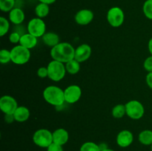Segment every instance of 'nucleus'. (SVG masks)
<instances>
[{"label": "nucleus", "instance_id": "obj_1", "mask_svg": "<svg viewBox=\"0 0 152 151\" xmlns=\"http://www.w3.org/2000/svg\"><path fill=\"white\" fill-rule=\"evenodd\" d=\"M75 48L68 42H59L50 49V55L53 60L58 61L62 63H67L74 59Z\"/></svg>", "mask_w": 152, "mask_h": 151}, {"label": "nucleus", "instance_id": "obj_2", "mask_svg": "<svg viewBox=\"0 0 152 151\" xmlns=\"http://www.w3.org/2000/svg\"><path fill=\"white\" fill-rule=\"evenodd\" d=\"M42 96L47 103L56 107H62L65 102L64 90L58 86L50 85L46 87L43 90Z\"/></svg>", "mask_w": 152, "mask_h": 151}, {"label": "nucleus", "instance_id": "obj_3", "mask_svg": "<svg viewBox=\"0 0 152 151\" xmlns=\"http://www.w3.org/2000/svg\"><path fill=\"white\" fill-rule=\"evenodd\" d=\"M48 78L53 81H59L63 79L66 74L65 65L56 60H52L47 66Z\"/></svg>", "mask_w": 152, "mask_h": 151}, {"label": "nucleus", "instance_id": "obj_4", "mask_svg": "<svg viewBox=\"0 0 152 151\" xmlns=\"http://www.w3.org/2000/svg\"><path fill=\"white\" fill-rule=\"evenodd\" d=\"M32 139L37 146L47 149L53 143V133L45 128L39 129L34 132Z\"/></svg>", "mask_w": 152, "mask_h": 151}, {"label": "nucleus", "instance_id": "obj_5", "mask_svg": "<svg viewBox=\"0 0 152 151\" xmlns=\"http://www.w3.org/2000/svg\"><path fill=\"white\" fill-rule=\"evenodd\" d=\"M11 62L17 65H23L28 63L31 59V51L23 46L18 44L10 50Z\"/></svg>", "mask_w": 152, "mask_h": 151}, {"label": "nucleus", "instance_id": "obj_6", "mask_svg": "<svg viewBox=\"0 0 152 151\" xmlns=\"http://www.w3.org/2000/svg\"><path fill=\"white\" fill-rule=\"evenodd\" d=\"M126 115L133 120H139L143 117L145 108L142 104L137 100H131L126 104Z\"/></svg>", "mask_w": 152, "mask_h": 151}, {"label": "nucleus", "instance_id": "obj_7", "mask_svg": "<svg viewBox=\"0 0 152 151\" xmlns=\"http://www.w3.org/2000/svg\"><path fill=\"white\" fill-rule=\"evenodd\" d=\"M28 33L34 36L37 38L42 37L46 33V25L42 19L36 17L28 22L27 25Z\"/></svg>", "mask_w": 152, "mask_h": 151}, {"label": "nucleus", "instance_id": "obj_8", "mask_svg": "<svg viewBox=\"0 0 152 151\" xmlns=\"http://www.w3.org/2000/svg\"><path fill=\"white\" fill-rule=\"evenodd\" d=\"M107 21L113 28H119L125 21V13L119 7H113L107 13Z\"/></svg>", "mask_w": 152, "mask_h": 151}, {"label": "nucleus", "instance_id": "obj_9", "mask_svg": "<svg viewBox=\"0 0 152 151\" xmlns=\"http://www.w3.org/2000/svg\"><path fill=\"white\" fill-rule=\"evenodd\" d=\"M65 101L68 104H75L78 102L82 96L81 87L77 84L68 86L64 90Z\"/></svg>", "mask_w": 152, "mask_h": 151}, {"label": "nucleus", "instance_id": "obj_10", "mask_svg": "<svg viewBox=\"0 0 152 151\" xmlns=\"http://www.w3.org/2000/svg\"><path fill=\"white\" fill-rule=\"evenodd\" d=\"M18 107L17 102L13 96L4 95L0 99V110L4 115L13 114Z\"/></svg>", "mask_w": 152, "mask_h": 151}, {"label": "nucleus", "instance_id": "obj_11", "mask_svg": "<svg viewBox=\"0 0 152 151\" xmlns=\"http://www.w3.org/2000/svg\"><path fill=\"white\" fill-rule=\"evenodd\" d=\"M94 14L93 11L89 9H82L79 10L74 16L76 23L80 25H88L93 21Z\"/></svg>", "mask_w": 152, "mask_h": 151}, {"label": "nucleus", "instance_id": "obj_12", "mask_svg": "<svg viewBox=\"0 0 152 151\" xmlns=\"http://www.w3.org/2000/svg\"><path fill=\"white\" fill-rule=\"evenodd\" d=\"M92 49L88 44H82L75 48L74 59L78 61L80 63L86 62L88 60L91 56Z\"/></svg>", "mask_w": 152, "mask_h": 151}, {"label": "nucleus", "instance_id": "obj_13", "mask_svg": "<svg viewBox=\"0 0 152 151\" xmlns=\"http://www.w3.org/2000/svg\"><path fill=\"white\" fill-rule=\"evenodd\" d=\"M134 142V135L130 130H123L119 132L116 138L117 145L122 148H126L130 146Z\"/></svg>", "mask_w": 152, "mask_h": 151}, {"label": "nucleus", "instance_id": "obj_14", "mask_svg": "<svg viewBox=\"0 0 152 151\" xmlns=\"http://www.w3.org/2000/svg\"><path fill=\"white\" fill-rule=\"evenodd\" d=\"M9 21L15 25H22L25 21V15L23 10L19 7H14L9 12Z\"/></svg>", "mask_w": 152, "mask_h": 151}, {"label": "nucleus", "instance_id": "obj_15", "mask_svg": "<svg viewBox=\"0 0 152 151\" xmlns=\"http://www.w3.org/2000/svg\"><path fill=\"white\" fill-rule=\"evenodd\" d=\"M69 139V133L65 129L58 128L53 132V142L64 146Z\"/></svg>", "mask_w": 152, "mask_h": 151}, {"label": "nucleus", "instance_id": "obj_16", "mask_svg": "<svg viewBox=\"0 0 152 151\" xmlns=\"http://www.w3.org/2000/svg\"><path fill=\"white\" fill-rule=\"evenodd\" d=\"M37 38H38L35 37L34 36L27 33L21 36L19 44L23 46L24 47L28 49V50H31V49L34 48L37 45V43H38Z\"/></svg>", "mask_w": 152, "mask_h": 151}, {"label": "nucleus", "instance_id": "obj_17", "mask_svg": "<svg viewBox=\"0 0 152 151\" xmlns=\"http://www.w3.org/2000/svg\"><path fill=\"white\" fill-rule=\"evenodd\" d=\"M15 121L17 122H25L29 119L31 112L28 107L25 106H19L13 114Z\"/></svg>", "mask_w": 152, "mask_h": 151}, {"label": "nucleus", "instance_id": "obj_18", "mask_svg": "<svg viewBox=\"0 0 152 151\" xmlns=\"http://www.w3.org/2000/svg\"><path fill=\"white\" fill-rule=\"evenodd\" d=\"M42 39L43 43L46 46L51 47V48L60 42L58 34L53 32H46L42 37Z\"/></svg>", "mask_w": 152, "mask_h": 151}, {"label": "nucleus", "instance_id": "obj_19", "mask_svg": "<svg viewBox=\"0 0 152 151\" xmlns=\"http://www.w3.org/2000/svg\"><path fill=\"white\" fill-rule=\"evenodd\" d=\"M138 140L140 143L145 146H151L152 144V130H144L139 133Z\"/></svg>", "mask_w": 152, "mask_h": 151}, {"label": "nucleus", "instance_id": "obj_20", "mask_svg": "<svg viewBox=\"0 0 152 151\" xmlns=\"http://www.w3.org/2000/svg\"><path fill=\"white\" fill-rule=\"evenodd\" d=\"M50 12V7L49 4H45V3H41L37 4L35 7V13L37 16L40 19H43L48 16Z\"/></svg>", "mask_w": 152, "mask_h": 151}, {"label": "nucleus", "instance_id": "obj_21", "mask_svg": "<svg viewBox=\"0 0 152 151\" xmlns=\"http://www.w3.org/2000/svg\"><path fill=\"white\" fill-rule=\"evenodd\" d=\"M67 73L71 75H75L78 73L80 70V63L75 59L69 61L65 64Z\"/></svg>", "mask_w": 152, "mask_h": 151}, {"label": "nucleus", "instance_id": "obj_22", "mask_svg": "<svg viewBox=\"0 0 152 151\" xmlns=\"http://www.w3.org/2000/svg\"><path fill=\"white\" fill-rule=\"evenodd\" d=\"M113 117L115 118H122L125 115H126V105L123 104H119L115 105L113 107L111 111Z\"/></svg>", "mask_w": 152, "mask_h": 151}, {"label": "nucleus", "instance_id": "obj_23", "mask_svg": "<svg viewBox=\"0 0 152 151\" xmlns=\"http://www.w3.org/2000/svg\"><path fill=\"white\" fill-rule=\"evenodd\" d=\"M16 0H0V10L4 13L10 12L15 7Z\"/></svg>", "mask_w": 152, "mask_h": 151}, {"label": "nucleus", "instance_id": "obj_24", "mask_svg": "<svg viewBox=\"0 0 152 151\" xmlns=\"http://www.w3.org/2000/svg\"><path fill=\"white\" fill-rule=\"evenodd\" d=\"M10 29V21L4 16L0 17V36L3 37L8 33Z\"/></svg>", "mask_w": 152, "mask_h": 151}, {"label": "nucleus", "instance_id": "obj_25", "mask_svg": "<svg viewBox=\"0 0 152 151\" xmlns=\"http://www.w3.org/2000/svg\"><path fill=\"white\" fill-rule=\"evenodd\" d=\"M80 151H101L99 144L93 142H86L81 145Z\"/></svg>", "mask_w": 152, "mask_h": 151}, {"label": "nucleus", "instance_id": "obj_26", "mask_svg": "<svg viewBox=\"0 0 152 151\" xmlns=\"http://www.w3.org/2000/svg\"><path fill=\"white\" fill-rule=\"evenodd\" d=\"M142 11L147 19L152 20V0H146L144 2Z\"/></svg>", "mask_w": 152, "mask_h": 151}, {"label": "nucleus", "instance_id": "obj_27", "mask_svg": "<svg viewBox=\"0 0 152 151\" xmlns=\"http://www.w3.org/2000/svg\"><path fill=\"white\" fill-rule=\"evenodd\" d=\"M11 62V54L10 50L7 49H1L0 50V62L2 65H6Z\"/></svg>", "mask_w": 152, "mask_h": 151}, {"label": "nucleus", "instance_id": "obj_28", "mask_svg": "<svg viewBox=\"0 0 152 151\" xmlns=\"http://www.w3.org/2000/svg\"><path fill=\"white\" fill-rule=\"evenodd\" d=\"M21 36H22L19 33L16 32V31H13V32L10 33V34L9 35L8 39L10 41V42L12 43V44H19Z\"/></svg>", "mask_w": 152, "mask_h": 151}, {"label": "nucleus", "instance_id": "obj_29", "mask_svg": "<svg viewBox=\"0 0 152 151\" xmlns=\"http://www.w3.org/2000/svg\"><path fill=\"white\" fill-rule=\"evenodd\" d=\"M144 69L148 73L152 72V56L147 57L143 62Z\"/></svg>", "mask_w": 152, "mask_h": 151}, {"label": "nucleus", "instance_id": "obj_30", "mask_svg": "<svg viewBox=\"0 0 152 151\" xmlns=\"http://www.w3.org/2000/svg\"><path fill=\"white\" fill-rule=\"evenodd\" d=\"M37 76L41 78H45L48 76V71L47 67H40L37 70Z\"/></svg>", "mask_w": 152, "mask_h": 151}, {"label": "nucleus", "instance_id": "obj_31", "mask_svg": "<svg viewBox=\"0 0 152 151\" xmlns=\"http://www.w3.org/2000/svg\"><path fill=\"white\" fill-rule=\"evenodd\" d=\"M47 151H64L63 146L53 142V143L47 148Z\"/></svg>", "mask_w": 152, "mask_h": 151}, {"label": "nucleus", "instance_id": "obj_32", "mask_svg": "<svg viewBox=\"0 0 152 151\" xmlns=\"http://www.w3.org/2000/svg\"><path fill=\"white\" fill-rule=\"evenodd\" d=\"M145 81H146V84L148 87L152 90V72L148 73L146 77H145Z\"/></svg>", "mask_w": 152, "mask_h": 151}, {"label": "nucleus", "instance_id": "obj_33", "mask_svg": "<svg viewBox=\"0 0 152 151\" xmlns=\"http://www.w3.org/2000/svg\"><path fill=\"white\" fill-rule=\"evenodd\" d=\"M4 121L7 124H10L15 121L14 116H13V114H6V115H4Z\"/></svg>", "mask_w": 152, "mask_h": 151}, {"label": "nucleus", "instance_id": "obj_34", "mask_svg": "<svg viewBox=\"0 0 152 151\" xmlns=\"http://www.w3.org/2000/svg\"><path fill=\"white\" fill-rule=\"evenodd\" d=\"M39 1H40L41 3H45V4H51L53 3H54L56 0H38Z\"/></svg>", "mask_w": 152, "mask_h": 151}, {"label": "nucleus", "instance_id": "obj_35", "mask_svg": "<svg viewBox=\"0 0 152 151\" xmlns=\"http://www.w3.org/2000/svg\"><path fill=\"white\" fill-rule=\"evenodd\" d=\"M148 51H149L150 54H151L152 56V37L151 38H150L149 41H148Z\"/></svg>", "mask_w": 152, "mask_h": 151}, {"label": "nucleus", "instance_id": "obj_36", "mask_svg": "<svg viewBox=\"0 0 152 151\" xmlns=\"http://www.w3.org/2000/svg\"><path fill=\"white\" fill-rule=\"evenodd\" d=\"M99 148H100L101 151L103 150H105V149H107V148H108V144H105V143L99 144Z\"/></svg>", "mask_w": 152, "mask_h": 151}, {"label": "nucleus", "instance_id": "obj_37", "mask_svg": "<svg viewBox=\"0 0 152 151\" xmlns=\"http://www.w3.org/2000/svg\"><path fill=\"white\" fill-rule=\"evenodd\" d=\"M102 151H114V150L112 149H110V148H107V149L103 150H102Z\"/></svg>", "mask_w": 152, "mask_h": 151}, {"label": "nucleus", "instance_id": "obj_38", "mask_svg": "<svg viewBox=\"0 0 152 151\" xmlns=\"http://www.w3.org/2000/svg\"><path fill=\"white\" fill-rule=\"evenodd\" d=\"M151 151H152V144L151 145Z\"/></svg>", "mask_w": 152, "mask_h": 151}]
</instances>
